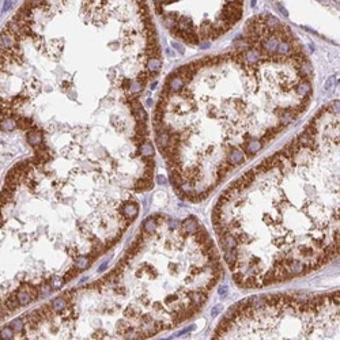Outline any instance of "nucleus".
<instances>
[{"mask_svg":"<svg viewBox=\"0 0 340 340\" xmlns=\"http://www.w3.org/2000/svg\"><path fill=\"white\" fill-rule=\"evenodd\" d=\"M188 298L191 299V303H193L199 308H203V305L207 301V294H203V293H191L188 296Z\"/></svg>","mask_w":340,"mask_h":340,"instance_id":"39448f33","label":"nucleus"},{"mask_svg":"<svg viewBox=\"0 0 340 340\" xmlns=\"http://www.w3.org/2000/svg\"><path fill=\"white\" fill-rule=\"evenodd\" d=\"M161 67L146 0H25L0 30V131L53 159L138 150Z\"/></svg>","mask_w":340,"mask_h":340,"instance_id":"f257e3e1","label":"nucleus"},{"mask_svg":"<svg viewBox=\"0 0 340 340\" xmlns=\"http://www.w3.org/2000/svg\"><path fill=\"white\" fill-rule=\"evenodd\" d=\"M157 181H158V184H159V185H165V184H166V178H165V177L162 176V174H159V176H158V178H157Z\"/></svg>","mask_w":340,"mask_h":340,"instance_id":"ddd939ff","label":"nucleus"},{"mask_svg":"<svg viewBox=\"0 0 340 340\" xmlns=\"http://www.w3.org/2000/svg\"><path fill=\"white\" fill-rule=\"evenodd\" d=\"M313 68L302 44L271 14L246 22L232 51L173 71L161 91L152 127L166 162H183L196 139L215 136L225 158L260 140L271 143L306 110ZM223 158V159H225Z\"/></svg>","mask_w":340,"mask_h":340,"instance_id":"f03ea898","label":"nucleus"},{"mask_svg":"<svg viewBox=\"0 0 340 340\" xmlns=\"http://www.w3.org/2000/svg\"><path fill=\"white\" fill-rule=\"evenodd\" d=\"M195 325H191V327H188V328H185V329H183L181 332H178V334L176 335V336H178V335H184V334H188V332H191V331H193L195 329Z\"/></svg>","mask_w":340,"mask_h":340,"instance_id":"9b49d317","label":"nucleus"},{"mask_svg":"<svg viewBox=\"0 0 340 340\" xmlns=\"http://www.w3.org/2000/svg\"><path fill=\"white\" fill-rule=\"evenodd\" d=\"M241 177H242V178H244V180H245V181L248 184H252L253 181L256 180V177H257V174L255 173V170L251 169V170H248V171H245V173H244V174H242V176H241Z\"/></svg>","mask_w":340,"mask_h":340,"instance_id":"6e6552de","label":"nucleus"},{"mask_svg":"<svg viewBox=\"0 0 340 340\" xmlns=\"http://www.w3.org/2000/svg\"><path fill=\"white\" fill-rule=\"evenodd\" d=\"M197 226H199V223H197V221H196L193 216H191V218H187L185 221L181 223V229H183V232L185 234H193L196 233V230H197Z\"/></svg>","mask_w":340,"mask_h":340,"instance_id":"20e7f679","label":"nucleus"},{"mask_svg":"<svg viewBox=\"0 0 340 340\" xmlns=\"http://www.w3.org/2000/svg\"><path fill=\"white\" fill-rule=\"evenodd\" d=\"M143 229H145L146 233L149 234H152L154 233V230L157 229V219L155 218H149V219H146L145 223H143Z\"/></svg>","mask_w":340,"mask_h":340,"instance_id":"0eeeda50","label":"nucleus"},{"mask_svg":"<svg viewBox=\"0 0 340 340\" xmlns=\"http://www.w3.org/2000/svg\"><path fill=\"white\" fill-rule=\"evenodd\" d=\"M152 6L173 37L200 48L230 32L244 14V0H152Z\"/></svg>","mask_w":340,"mask_h":340,"instance_id":"7ed1b4c3","label":"nucleus"},{"mask_svg":"<svg viewBox=\"0 0 340 340\" xmlns=\"http://www.w3.org/2000/svg\"><path fill=\"white\" fill-rule=\"evenodd\" d=\"M227 293H229V286L227 284H223L221 287H218V294L221 296V298H225Z\"/></svg>","mask_w":340,"mask_h":340,"instance_id":"1a4fd4ad","label":"nucleus"},{"mask_svg":"<svg viewBox=\"0 0 340 340\" xmlns=\"http://www.w3.org/2000/svg\"><path fill=\"white\" fill-rule=\"evenodd\" d=\"M239 195V191L235 187H233V185H230L229 188L222 193V196L226 199L227 202H232V200H234V199H237V196Z\"/></svg>","mask_w":340,"mask_h":340,"instance_id":"423d86ee","label":"nucleus"},{"mask_svg":"<svg viewBox=\"0 0 340 340\" xmlns=\"http://www.w3.org/2000/svg\"><path fill=\"white\" fill-rule=\"evenodd\" d=\"M169 225H170V229H176V227L180 226V222L173 221V219H169Z\"/></svg>","mask_w":340,"mask_h":340,"instance_id":"f8f14e48","label":"nucleus"},{"mask_svg":"<svg viewBox=\"0 0 340 340\" xmlns=\"http://www.w3.org/2000/svg\"><path fill=\"white\" fill-rule=\"evenodd\" d=\"M222 309H223V308H222V305H216V306H215V308L212 309V312H211V316H212V317H215V316H216V315H219V313H221V312H222Z\"/></svg>","mask_w":340,"mask_h":340,"instance_id":"9d476101","label":"nucleus"}]
</instances>
